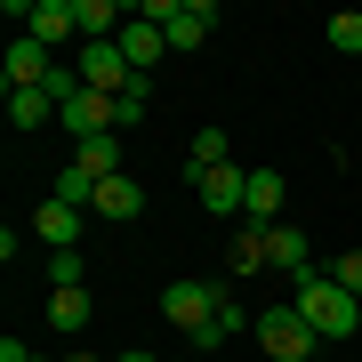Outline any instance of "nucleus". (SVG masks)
<instances>
[{
  "mask_svg": "<svg viewBox=\"0 0 362 362\" xmlns=\"http://www.w3.org/2000/svg\"><path fill=\"white\" fill-rule=\"evenodd\" d=\"M290 306L306 314V330H314V338H354V322H362V298H354V290H338V274H322V266L290 282Z\"/></svg>",
  "mask_w": 362,
  "mask_h": 362,
  "instance_id": "obj_1",
  "label": "nucleus"
},
{
  "mask_svg": "<svg viewBox=\"0 0 362 362\" xmlns=\"http://www.w3.org/2000/svg\"><path fill=\"white\" fill-rule=\"evenodd\" d=\"M258 346H266L274 362H306L322 338L306 330V314H298V306H266V314H258Z\"/></svg>",
  "mask_w": 362,
  "mask_h": 362,
  "instance_id": "obj_2",
  "label": "nucleus"
},
{
  "mask_svg": "<svg viewBox=\"0 0 362 362\" xmlns=\"http://www.w3.org/2000/svg\"><path fill=\"white\" fill-rule=\"evenodd\" d=\"M218 298H226V282H169L161 290V314H169V322H177V330H209V322H218Z\"/></svg>",
  "mask_w": 362,
  "mask_h": 362,
  "instance_id": "obj_3",
  "label": "nucleus"
},
{
  "mask_svg": "<svg viewBox=\"0 0 362 362\" xmlns=\"http://www.w3.org/2000/svg\"><path fill=\"white\" fill-rule=\"evenodd\" d=\"M185 185L209 202V218H242V194H250V169H233V161H218V169H194L185 161Z\"/></svg>",
  "mask_w": 362,
  "mask_h": 362,
  "instance_id": "obj_4",
  "label": "nucleus"
},
{
  "mask_svg": "<svg viewBox=\"0 0 362 362\" xmlns=\"http://www.w3.org/2000/svg\"><path fill=\"white\" fill-rule=\"evenodd\" d=\"M129 57H121V40H81V89H97V97H121L129 89Z\"/></svg>",
  "mask_w": 362,
  "mask_h": 362,
  "instance_id": "obj_5",
  "label": "nucleus"
},
{
  "mask_svg": "<svg viewBox=\"0 0 362 362\" xmlns=\"http://www.w3.org/2000/svg\"><path fill=\"white\" fill-rule=\"evenodd\" d=\"M0 73H8V89H40V81L57 73V49H40L33 33H16V40H8V65H0Z\"/></svg>",
  "mask_w": 362,
  "mask_h": 362,
  "instance_id": "obj_6",
  "label": "nucleus"
},
{
  "mask_svg": "<svg viewBox=\"0 0 362 362\" xmlns=\"http://www.w3.org/2000/svg\"><path fill=\"white\" fill-rule=\"evenodd\" d=\"M121 57H129V73L145 81V73L169 57V33H161V25H145V16H129V25H121Z\"/></svg>",
  "mask_w": 362,
  "mask_h": 362,
  "instance_id": "obj_7",
  "label": "nucleus"
},
{
  "mask_svg": "<svg viewBox=\"0 0 362 362\" xmlns=\"http://www.w3.org/2000/svg\"><path fill=\"white\" fill-rule=\"evenodd\" d=\"M40 49H65V40H81V16H73V0H33V25H25Z\"/></svg>",
  "mask_w": 362,
  "mask_h": 362,
  "instance_id": "obj_8",
  "label": "nucleus"
},
{
  "mask_svg": "<svg viewBox=\"0 0 362 362\" xmlns=\"http://www.w3.org/2000/svg\"><path fill=\"white\" fill-rule=\"evenodd\" d=\"M266 266L282 274V282L314 274V250H306V233H298V226H274V233H266Z\"/></svg>",
  "mask_w": 362,
  "mask_h": 362,
  "instance_id": "obj_9",
  "label": "nucleus"
},
{
  "mask_svg": "<svg viewBox=\"0 0 362 362\" xmlns=\"http://www.w3.org/2000/svg\"><path fill=\"white\" fill-rule=\"evenodd\" d=\"M242 226H282V177H274V169H250V194H242Z\"/></svg>",
  "mask_w": 362,
  "mask_h": 362,
  "instance_id": "obj_10",
  "label": "nucleus"
},
{
  "mask_svg": "<svg viewBox=\"0 0 362 362\" xmlns=\"http://www.w3.org/2000/svg\"><path fill=\"white\" fill-rule=\"evenodd\" d=\"M81 218H89V209H73V202H57V194L33 209V226H40V242H49V250H73V242H81Z\"/></svg>",
  "mask_w": 362,
  "mask_h": 362,
  "instance_id": "obj_11",
  "label": "nucleus"
},
{
  "mask_svg": "<svg viewBox=\"0 0 362 362\" xmlns=\"http://www.w3.org/2000/svg\"><path fill=\"white\" fill-rule=\"evenodd\" d=\"M57 121H65V129H73V145H81V137H105V129H113V97L81 89V97H73V105H65V113H57Z\"/></svg>",
  "mask_w": 362,
  "mask_h": 362,
  "instance_id": "obj_12",
  "label": "nucleus"
},
{
  "mask_svg": "<svg viewBox=\"0 0 362 362\" xmlns=\"http://www.w3.org/2000/svg\"><path fill=\"white\" fill-rule=\"evenodd\" d=\"M209 25H218V8H209V0H185V8L177 16H169V49H202V40H209Z\"/></svg>",
  "mask_w": 362,
  "mask_h": 362,
  "instance_id": "obj_13",
  "label": "nucleus"
},
{
  "mask_svg": "<svg viewBox=\"0 0 362 362\" xmlns=\"http://www.w3.org/2000/svg\"><path fill=\"white\" fill-rule=\"evenodd\" d=\"M73 153H81L73 169H89L97 185H105V177H121V129H105V137H81Z\"/></svg>",
  "mask_w": 362,
  "mask_h": 362,
  "instance_id": "obj_14",
  "label": "nucleus"
},
{
  "mask_svg": "<svg viewBox=\"0 0 362 362\" xmlns=\"http://www.w3.org/2000/svg\"><path fill=\"white\" fill-rule=\"evenodd\" d=\"M73 16H81V40H121V0H73Z\"/></svg>",
  "mask_w": 362,
  "mask_h": 362,
  "instance_id": "obj_15",
  "label": "nucleus"
},
{
  "mask_svg": "<svg viewBox=\"0 0 362 362\" xmlns=\"http://www.w3.org/2000/svg\"><path fill=\"white\" fill-rule=\"evenodd\" d=\"M89 209H97V218H137V209H145V194H137V185H129V177H105Z\"/></svg>",
  "mask_w": 362,
  "mask_h": 362,
  "instance_id": "obj_16",
  "label": "nucleus"
},
{
  "mask_svg": "<svg viewBox=\"0 0 362 362\" xmlns=\"http://www.w3.org/2000/svg\"><path fill=\"white\" fill-rule=\"evenodd\" d=\"M8 121L16 129H40V121H57V97L49 89H8Z\"/></svg>",
  "mask_w": 362,
  "mask_h": 362,
  "instance_id": "obj_17",
  "label": "nucleus"
},
{
  "mask_svg": "<svg viewBox=\"0 0 362 362\" xmlns=\"http://www.w3.org/2000/svg\"><path fill=\"white\" fill-rule=\"evenodd\" d=\"M266 233H274V226H242L233 250H226V266H233V274H258V266H266Z\"/></svg>",
  "mask_w": 362,
  "mask_h": 362,
  "instance_id": "obj_18",
  "label": "nucleus"
},
{
  "mask_svg": "<svg viewBox=\"0 0 362 362\" xmlns=\"http://www.w3.org/2000/svg\"><path fill=\"white\" fill-rule=\"evenodd\" d=\"M49 322L65 330V338H73V330H89V290H57V298H49Z\"/></svg>",
  "mask_w": 362,
  "mask_h": 362,
  "instance_id": "obj_19",
  "label": "nucleus"
},
{
  "mask_svg": "<svg viewBox=\"0 0 362 362\" xmlns=\"http://www.w3.org/2000/svg\"><path fill=\"white\" fill-rule=\"evenodd\" d=\"M145 105H153V81H129V89L113 97V129H129V121H145Z\"/></svg>",
  "mask_w": 362,
  "mask_h": 362,
  "instance_id": "obj_20",
  "label": "nucleus"
},
{
  "mask_svg": "<svg viewBox=\"0 0 362 362\" xmlns=\"http://www.w3.org/2000/svg\"><path fill=\"white\" fill-rule=\"evenodd\" d=\"M57 202L89 209V202H97V177H89V169H65V177H57Z\"/></svg>",
  "mask_w": 362,
  "mask_h": 362,
  "instance_id": "obj_21",
  "label": "nucleus"
},
{
  "mask_svg": "<svg viewBox=\"0 0 362 362\" xmlns=\"http://www.w3.org/2000/svg\"><path fill=\"white\" fill-rule=\"evenodd\" d=\"M330 49L362 57V16H354V8H338V16H330Z\"/></svg>",
  "mask_w": 362,
  "mask_h": 362,
  "instance_id": "obj_22",
  "label": "nucleus"
},
{
  "mask_svg": "<svg viewBox=\"0 0 362 362\" xmlns=\"http://www.w3.org/2000/svg\"><path fill=\"white\" fill-rule=\"evenodd\" d=\"M49 282H57V290H89V282H81V258H73V250H49Z\"/></svg>",
  "mask_w": 362,
  "mask_h": 362,
  "instance_id": "obj_23",
  "label": "nucleus"
},
{
  "mask_svg": "<svg viewBox=\"0 0 362 362\" xmlns=\"http://www.w3.org/2000/svg\"><path fill=\"white\" fill-rule=\"evenodd\" d=\"M226 153H233V145H226V129H202V137H194V169H218Z\"/></svg>",
  "mask_w": 362,
  "mask_h": 362,
  "instance_id": "obj_24",
  "label": "nucleus"
},
{
  "mask_svg": "<svg viewBox=\"0 0 362 362\" xmlns=\"http://www.w3.org/2000/svg\"><path fill=\"white\" fill-rule=\"evenodd\" d=\"M233 330H258V322H250V314H242V298L226 290V298H218V338H233Z\"/></svg>",
  "mask_w": 362,
  "mask_h": 362,
  "instance_id": "obj_25",
  "label": "nucleus"
},
{
  "mask_svg": "<svg viewBox=\"0 0 362 362\" xmlns=\"http://www.w3.org/2000/svg\"><path fill=\"white\" fill-rule=\"evenodd\" d=\"M330 274H338V290H354V298H362V250H346V258H338Z\"/></svg>",
  "mask_w": 362,
  "mask_h": 362,
  "instance_id": "obj_26",
  "label": "nucleus"
},
{
  "mask_svg": "<svg viewBox=\"0 0 362 362\" xmlns=\"http://www.w3.org/2000/svg\"><path fill=\"white\" fill-rule=\"evenodd\" d=\"M0 362H33V354H25V346H16V338H0Z\"/></svg>",
  "mask_w": 362,
  "mask_h": 362,
  "instance_id": "obj_27",
  "label": "nucleus"
},
{
  "mask_svg": "<svg viewBox=\"0 0 362 362\" xmlns=\"http://www.w3.org/2000/svg\"><path fill=\"white\" fill-rule=\"evenodd\" d=\"M57 362H97V354H89V346H65V354H57Z\"/></svg>",
  "mask_w": 362,
  "mask_h": 362,
  "instance_id": "obj_28",
  "label": "nucleus"
},
{
  "mask_svg": "<svg viewBox=\"0 0 362 362\" xmlns=\"http://www.w3.org/2000/svg\"><path fill=\"white\" fill-rule=\"evenodd\" d=\"M113 362H161V354H145V346H129V354H113Z\"/></svg>",
  "mask_w": 362,
  "mask_h": 362,
  "instance_id": "obj_29",
  "label": "nucleus"
}]
</instances>
